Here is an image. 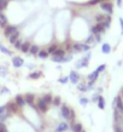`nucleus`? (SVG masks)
<instances>
[{"label":"nucleus","instance_id":"obj_2","mask_svg":"<svg viewBox=\"0 0 123 132\" xmlns=\"http://www.w3.org/2000/svg\"><path fill=\"white\" fill-rule=\"evenodd\" d=\"M100 7H101L103 11H105L109 15H111L112 12H113V5L110 1H101L100 3Z\"/></svg>","mask_w":123,"mask_h":132},{"label":"nucleus","instance_id":"obj_44","mask_svg":"<svg viewBox=\"0 0 123 132\" xmlns=\"http://www.w3.org/2000/svg\"><path fill=\"white\" fill-rule=\"evenodd\" d=\"M113 130H115V132H123V128L121 127L119 125H115V128H113Z\"/></svg>","mask_w":123,"mask_h":132},{"label":"nucleus","instance_id":"obj_30","mask_svg":"<svg viewBox=\"0 0 123 132\" xmlns=\"http://www.w3.org/2000/svg\"><path fill=\"white\" fill-rule=\"evenodd\" d=\"M71 130L74 132H81V131H82V125L80 124V122H79V124H74L71 126Z\"/></svg>","mask_w":123,"mask_h":132},{"label":"nucleus","instance_id":"obj_38","mask_svg":"<svg viewBox=\"0 0 123 132\" xmlns=\"http://www.w3.org/2000/svg\"><path fill=\"white\" fill-rule=\"evenodd\" d=\"M77 88H79L81 92H84V91H87V90H88L87 85H86V84H79V85H77Z\"/></svg>","mask_w":123,"mask_h":132},{"label":"nucleus","instance_id":"obj_48","mask_svg":"<svg viewBox=\"0 0 123 132\" xmlns=\"http://www.w3.org/2000/svg\"><path fill=\"white\" fill-rule=\"evenodd\" d=\"M117 5L121 7V6H122V0H117Z\"/></svg>","mask_w":123,"mask_h":132},{"label":"nucleus","instance_id":"obj_26","mask_svg":"<svg viewBox=\"0 0 123 132\" xmlns=\"http://www.w3.org/2000/svg\"><path fill=\"white\" fill-rule=\"evenodd\" d=\"M0 51L3 52V53H5V55H7V56H11V55H12V52L10 51L6 46H4L3 44H0Z\"/></svg>","mask_w":123,"mask_h":132},{"label":"nucleus","instance_id":"obj_28","mask_svg":"<svg viewBox=\"0 0 123 132\" xmlns=\"http://www.w3.org/2000/svg\"><path fill=\"white\" fill-rule=\"evenodd\" d=\"M40 76H41V72H33L29 74V79H33V80H35V79H39Z\"/></svg>","mask_w":123,"mask_h":132},{"label":"nucleus","instance_id":"obj_11","mask_svg":"<svg viewBox=\"0 0 123 132\" xmlns=\"http://www.w3.org/2000/svg\"><path fill=\"white\" fill-rule=\"evenodd\" d=\"M69 80L71 81L72 84H77L80 80V75H79V73L75 72V70H71L70 72V75H69Z\"/></svg>","mask_w":123,"mask_h":132},{"label":"nucleus","instance_id":"obj_19","mask_svg":"<svg viewBox=\"0 0 123 132\" xmlns=\"http://www.w3.org/2000/svg\"><path fill=\"white\" fill-rule=\"evenodd\" d=\"M68 128H69V125L65 124V122H62V124L58 125V127L56 128L54 132H64V131H67Z\"/></svg>","mask_w":123,"mask_h":132},{"label":"nucleus","instance_id":"obj_17","mask_svg":"<svg viewBox=\"0 0 123 132\" xmlns=\"http://www.w3.org/2000/svg\"><path fill=\"white\" fill-rule=\"evenodd\" d=\"M30 46H32V44H30L29 41H23V44H22V46H21V51L24 52V53H28Z\"/></svg>","mask_w":123,"mask_h":132},{"label":"nucleus","instance_id":"obj_41","mask_svg":"<svg viewBox=\"0 0 123 132\" xmlns=\"http://www.w3.org/2000/svg\"><path fill=\"white\" fill-rule=\"evenodd\" d=\"M88 98H84V97H82V98H80V103L82 104V105H87L88 104Z\"/></svg>","mask_w":123,"mask_h":132},{"label":"nucleus","instance_id":"obj_21","mask_svg":"<svg viewBox=\"0 0 123 132\" xmlns=\"http://www.w3.org/2000/svg\"><path fill=\"white\" fill-rule=\"evenodd\" d=\"M40 48L37 45H32L30 46V48H29V53H32V55H35V56H37V53H39Z\"/></svg>","mask_w":123,"mask_h":132},{"label":"nucleus","instance_id":"obj_33","mask_svg":"<svg viewBox=\"0 0 123 132\" xmlns=\"http://www.w3.org/2000/svg\"><path fill=\"white\" fill-rule=\"evenodd\" d=\"M110 24H111V17L110 16H106V20L103 22V26L105 27V29H107L110 27Z\"/></svg>","mask_w":123,"mask_h":132},{"label":"nucleus","instance_id":"obj_24","mask_svg":"<svg viewBox=\"0 0 123 132\" xmlns=\"http://www.w3.org/2000/svg\"><path fill=\"white\" fill-rule=\"evenodd\" d=\"M57 48H58V45H57V44H52L51 46H48V48L46 50V51L48 52V55H53V53L56 52Z\"/></svg>","mask_w":123,"mask_h":132},{"label":"nucleus","instance_id":"obj_3","mask_svg":"<svg viewBox=\"0 0 123 132\" xmlns=\"http://www.w3.org/2000/svg\"><path fill=\"white\" fill-rule=\"evenodd\" d=\"M89 58H91V53H88L86 57H82L81 60L79 61V62H76L75 63V67L77 69L80 68H84V67H87L88 65V61H89Z\"/></svg>","mask_w":123,"mask_h":132},{"label":"nucleus","instance_id":"obj_14","mask_svg":"<svg viewBox=\"0 0 123 132\" xmlns=\"http://www.w3.org/2000/svg\"><path fill=\"white\" fill-rule=\"evenodd\" d=\"M7 39H8V41H10V44L13 45L17 40H18V39H20V32H18V30H17V32H15L13 34H11V35L8 36Z\"/></svg>","mask_w":123,"mask_h":132},{"label":"nucleus","instance_id":"obj_49","mask_svg":"<svg viewBox=\"0 0 123 132\" xmlns=\"http://www.w3.org/2000/svg\"><path fill=\"white\" fill-rule=\"evenodd\" d=\"M5 92H7V88H6V87L3 88V93H5Z\"/></svg>","mask_w":123,"mask_h":132},{"label":"nucleus","instance_id":"obj_20","mask_svg":"<svg viewBox=\"0 0 123 132\" xmlns=\"http://www.w3.org/2000/svg\"><path fill=\"white\" fill-rule=\"evenodd\" d=\"M101 52L105 53V55L110 53V52H111V46H110V44H107V43L103 44V46H101Z\"/></svg>","mask_w":123,"mask_h":132},{"label":"nucleus","instance_id":"obj_18","mask_svg":"<svg viewBox=\"0 0 123 132\" xmlns=\"http://www.w3.org/2000/svg\"><path fill=\"white\" fill-rule=\"evenodd\" d=\"M6 107H7V110H8V112H17V109L20 108V107L17 105L16 102H10V103H8Z\"/></svg>","mask_w":123,"mask_h":132},{"label":"nucleus","instance_id":"obj_10","mask_svg":"<svg viewBox=\"0 0 123 132\" xmlns=\"http://www.w3.org/2000/svg\"><path fill=\"white\" fill-rule=\"evenodd\" d=\"M12 64H13L15 68H20V67H22L24 64V60L20 56H16V57L12 58Z\"/></svg>","mask_w":123,"mask_h":132},{"label":"nucleus","instance_id":"obj_9","mask_svg":"<svg viewBox=\"0 0 123 132\" xmlns=\"http://www.w3.org/2000/svg\"><path fill=\"white\" fill-rule=\"evenodd\" d=\"M72 58V55L69 56H63V57H57V56H52V61L56 62V63H64V62H69Z\"/></svg>","mask_w":123,"mask_h":132},{"label":"nucleus","instance_id":"obj_32","mask_svg":"<svg viewBox=\"0 0 123 132\" xmlns=\"http://www.w3.org/2000/svg\"><path fill=\"white\" fill-rule=\"evenodd\" d=\"M103 0H89L87 4L84 5V6H94V5H98V4H100Z\"/></svg>","mask_w":123,"mask_h":132},{"label":"nucleus","instance_id":"obj_15","mask_svg":"<svg viewBox=\"0 0 123 132\" xmlns=\"http://www.w3.org/2000/svg\"><path fill=\"white\" fill-rule=\"evenodd\" d=\"M7 17L5 16L3 12H0V27L1 28H5L6 26H7Z\"/></svg>","mask_w":123,"mask_h":132},{"label":"nucleus","instance_id":"obj_25","mask_svg":"<svg viewBox=\"0 0 123 132\" xmlns=\"http://www.w3.org/2000/svg\"><path fill=\"white\" fill-rule=\"evenodd\" d=\"M52 56H57V57H63V56H65V50H63V48H57L56 50V52L52 55Z\"/></svg>","mask_w":123,"mask_h":132},{"label":"nucleus","instance_id":"obj_40","mask_svg":"<svg viewBox=\"0 0 123 132\" xmlns=\"http://www.w3.org/2000/svg\"><path fill=\"white\" fill-rule=\"evenodd\" d=\"M94 41H95L94 35L92 34V35H89V36L87 38V40H86V43H84V44H92V43H94Z\"/></svg>","mask_w":123,"mask_h":132},{"label":"nucleus","instance_id":"obj_36","mask_svg":"<svg viewBox=\"0 0 123 132\" xmlns=\"http://www.w3.org/2000/svg\"><path fill=\"white\" fill-rule=\"evenodd\" d=\"M52 103H53V105H56V107H58V105H60V97H53V100H52Z\"/></svg>","mask_w":123,"mask_h":132},{"label":"nucleus","instance_id":"obj_46","mask_svg":"<svg viewBox=\"0 0 123 132\" xmlns=\"http://www.w3.org/2000/svg\"><path fill=\"white\" fill-rule=\"evenodd\" d=\"M98 98H99V96H98V95H94L92 100H93V102H98Z\"/></svg>","mask_w":123,"mask_h":132},{"label":"nucleus","instance_id":"obj_51","mask_svg":"<svg viewBox=\"0 0 123 132\" xmlns=\"http://www.w3.org/2000/svg\"><path fill=\"white\" fill-rule=\"evenodd\" d=\"M81 132H84V131H81Z\"/></svg>","mask_w":123,"mask_h":132},{"label":"nucleus","instance_id":"obj_39","mask_svg":"<svg viewBox=\"0 0 123 132\" xmlns=\"http://www.w3.org/2000/svg\"><path fill=\"white\" fill-rule=\"evenodd\" d=\"M22 44H23V41L21 40V39H18V40H17L16 43L13 44V46H15V48H16V50H21V46H22Z\"/></svg>","mask_w":123,"mask_h":132},{"label":"nucleus","instance_id":"obj_45","mask_svg":"<svg viewBox=\"0 0 123 132\" xmlns=\"http://www.w3.org/2000/svg\"><path fill=\"white\" fill-rule=\"evenodd\" d=\"M0 132H7L6 127H5V125L3 122H0Z\"/></svg>","mask_w":123,"mask_h":132},{"label":"nucleus","instance_id":"obj_42","mask_svg":"<svg viewBox=\"0 0 123 132\" xmlns=\"http://www.w3.org/2000/svg\"><path fill=\"white\" fill-rule=\"evenodd\" d=\"M105 68H106V65H105V64H101V65H99V67L97 68V72L101 73V72H104V70H105Z\"/></svg>","mask_w":123,"mask_h":132},{"label":"nucleus","instance_id":"obj_8","mask_svg":"<svg viewBox=\"0 0 123 132\" xmlns=\"http://www.w3.org/2000/svg\"><path fill=\"white\" fill-rule=\"evenodd\" d=\"M15 32H17V27H16V26L7 24V26L4 28V34H5V36H6V38H8V36L11 35V34H13Z\"/></svg>","mask_w":123,"mask_h":132},{"label":"nucleus","instance_id":"obj_6","mask_svg":"<svg viewBox=\"0 0 123 132\" xmlns=\"http://www.w3.org/2000/svg\"><path fill=\"white\" fill-rule=\"evenodd\" d=\"M105 32V27L103 26V23H97L95 26L92 27V34L95 35V34H101V33Z\"/></svg>","mask_w":123,"mask_h":132},{"label":"nucleus","instance_id":"obj_23","mask_svg":"<svg viewBox=\"0 0 123 132\" xmlns=\"http://www.w3.org/2000/svg\"><path fill=\"white\" fill-rule=\"evenodd\" d=\"M105 20H106V15H101V13H97L95 15V21L98 23H103Z\"/></svg>","mask_w":123,"mask_h":132},{"label":"nucleus","instance_id":"obj_22","mask_svg":"<svg viewBox=\"0 0 123 132\" xmlns=\"http://www.w3.org/2000/svg\"><path fill=\"white\" fill-rule=\"evenodd\" d=\"M98 76H99V73L97 72V70H94V72H92L89 75H88V80L89 81H95L97 79H98Z\"/></svg>","mask_w":123,"mask_h":132},{"label":"nucleus","instance_id":"obj_37","mask_svg":"<svg viewBox=\"0 0 123 132\" xmlns=\"http://www.w3.org/2000/svg\"><path fill=\"white\" fill-rule=\"evenodd\" d=\"M7 75V69H6V67H0V76H6Z\"/></svg>","mask_w":123,"mask_h":132},{"label":"nucleus","instance_id":"obj_27","mask_svg":"<svg viewBox=\"0 0 123 132\" xmlns=\"http://www.w3.org/2000/svg\"><path fill=\"white\" fill-rule=\"evenodd\" d=\"M8 0H0V12H3L5 9H7Z\"/></svg>","mask_w":123,"mask_h":132},{"label":"nucleus","instance_id":"obj_7","mask_svg":"<svg viewBox=\"0 0 123 132\" xmlns=\"http://www.w3.org/2000/svg\"><path fill=\"white\" fill-rule=\"evenodd\" d=\"M8 116H10V112L7 110V107H6V105L0 107V122H1V121H4V120H6Z\"/></svg>","mask_w":123,"mask_h":132},{"label":"nucleus","instance_id":"obj_16","mask_svg":"<svg viewBox=\"0 0 123 132\" xmlns=\"http://www.w3.org/2000/svg\"><path fill=\"white\" fill-rule=\"evenodd\" d=\"M15 102L17 103L18 107H23L24 104H25V100H24V97L21 96V95H17L16 98H15Z\"/></svg>","mask_w":123,"mask_h":132},{"label":"nucleus","instance_id":"obj_5","mask_svg":"<svg viewBox=\"0 0 123 132\" xmlns=\"http://www.w3.org/2000/svg\"><path fill=\"white\" fill-rule=\"evenodd\" d=\"M36 108L39 109L40 112L46 113L48 110V104L46 103L42 98H39V100H37V103H36Z\"/></svg>","mask_w":123,"mask_h":132},{"label":"nucleus","instance_id":"obj_34","mask_svg":"<svg viewBox=\"0 0 123 132\" xmlns=\"http://www.w3.org/2000/svg\"><path fill=\"white\" fill-rule=\"evenodd\" d=\"M74 120H75V112H74L72 109H70V112H69V116H68V121L72 122Z\"/></svg>","mask_w":123,"mask_h":132},{"label":"nucleus","instance_id":"obj_31","mask_svg":"<svg viewBox=\"0 0 123 132\" xmlns=\"http://www.w3.org/2000/svg\"><path fill=\"white\" fill-rule=\"evenodd\" d=\"M37 56H39L40 58L45 60V58H47V57H48V52L46 51V50H40L39 53H37Z\"/></svg>","mask_w":123,"mask_h":132},{"label":"nucleus","instance_id":"obj_13","mask_svg":"<svg viewBox=\"0 0 123 132\" xmlns=\"http://www.w3.org/2000/svg\"><path fill=\"white\" fill-rule=\"evenodd\" d=\"M24 100H25V103L30 104L32 107H34V100H35V96L33 95V93H27L25 96H24Z\"/></svg>","mask_w":123,"mask_h":132},{"label":"nucleus","instance_id":"obj_4","mask_svg":"<svg viewBox=\"0 0 123 132\" xmlns=\"http://www.w3.org/2000/svg\"><path fill=\"white\" fill-rule=\"evenodd\" d=\"M72 48H74V51H77V52H87L89 51L91 46L88 44H74Z\"/></svg>","mask_w":123,"mask_h":132},{"label":"nucleus","instance_id":"obj_43","mask_svg":"<svg viewBox=\"0 0 123 132\" xmlns=\"http://www.w3.org/2000/svg\"><path fill=\"white\" fill-rule=\"evenodd\" d=\"M68 81H69V78H68V76H64V78H60L59 79V82H62V84H67Z\"/></svg>","mask_w":123,"mask_h":132},{"label":"nucleus","instance_id":"obj_47","mask_svg":"<svg viewBox=\"0 0 123 132\" xmlns=\"http://www.w3.org/2000/svg\"><path fill=\"white\" fill-rule=\"evenodd\" d=\"M119 24H121V28H122V34H123V18H119Z\"/></svg>","mask_w":123,"mask_h":132},{"label":"nucleus","instance_id":"obj_12","mask_svg":"<svg viewBox=\"0 0 123 132\" xmlns=\"http://www.w3.org/2000/svg\"><path fill=\"white\" fill-rule=\"evenodd\" d=\"M69 112H70V108H68V105L65 104H62V108H60V114L64 119L68 120V116H69Z\"/></svg>","mask_w":123,"mask_h":132},{"label":"nucleus","instance_id":"obj_29","mask_svg":"<svg viewBox=\"0 0 123 132\" xmlns=\"http://www.w3.org/2000/svg\"><path fill=\"white\" fill-rule=\"evenodd\" d=\"M98 107H99L100 109L105 108V100H104L103 96H99V98H98Z\"/></svg>","mask_w":123,"mask_h":132},{"label":"nucleus","instance_id":"obj_50","mask_svg":"<svg viewBox=\"0 0 123 132\" xmlns=\"http://www.w3.org/2000/svg\"><path fill=\"white\" fill-rule=\"evenodd\" d=\"M121 96H123V88H122V91H121Z\"/></svg>","mask_w":123,"mask_h":132},{"label":"nucleus","instance_id":"obj_1","mask_svg":"<svg viewBox=\"0 0 123 132\" xmlns=\"http://www.w3.org/2000/svg\"><path fill=\"white\" fill-rule=\"evenodd\" d=\"M112 107H113V110L115 112H118L119 114L123 115V101L121 96H117L113 100V103H112Z\"/></svg>","mask_w":123,"mask_h":132},{"label":"nucleus","instance_id":"obj_35","mask_svg":"<svg viewBox=\"0 0 123 132\" xmlns=\"http://www.w3.org/2000/svg\"><path fill=\"white\" fill-rule=\"evenodd\" d=\"M41 98H42V100H44L47 104L52 103V100H53V97H52L51 95H45V96H44V97H41Z\"/></svg>","mask_w":123,"mask_h":132}]
</instances>
